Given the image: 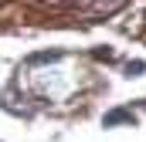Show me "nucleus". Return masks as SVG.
Here are the masks:
<instances>
[{
    "instance_id": "obj_1",
    "label": "nucleus",
    "mask_w": 146,
    "mask_h": 142,
    "mask_svg": "<svg viewBox=\"0 0 146 142\" xmlns=\"http://www.w3.org/2000/svg\"><path fill=\"white\" fill-rule=\"evenodd\" d=\"M129 115L126 112H112V115H106V125H115V122H126Z\"/></svg>"
}]
</instances>
